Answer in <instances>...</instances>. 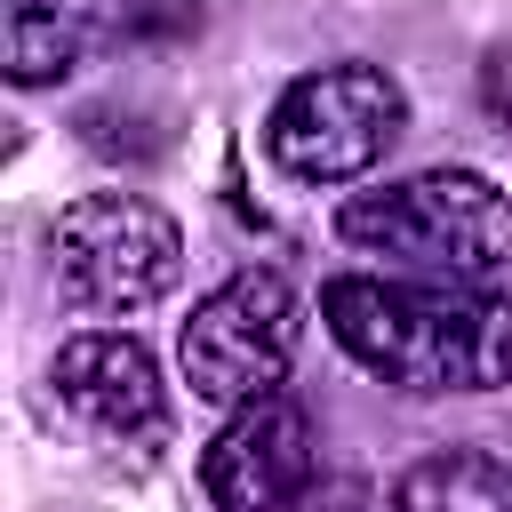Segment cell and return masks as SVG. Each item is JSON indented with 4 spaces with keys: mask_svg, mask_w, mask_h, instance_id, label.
Here are the masks:
<instances>
[{
    "mask_svg": "<svg viewBox=\"0 0 512 512\" xmlns=\"http://www.w3.org/2000/svg\"><path fill=\"white\" fill-rule=\"evenodd\" d=\"M336 232L416 280H496L512 272V192L480 168H416L336 208Z\"/></svg>",
    "mask_w": 512,
    "mask_h": 512,
    "instance_id": "7a4b0ae2",
    "label": "cell"
},
{
    "mask_svg": "<svg viewBox=\"0 0 512 512\" xmlns=\"http://www.w3.org/2000/svg\"><path fill=\"white\" fill-rule=\"evenodd\" d=\"M48 392L64 416H80L88 432L120 440V448H152L168 440V392H160V360L120 336V328H88L48 360Z\"/></svg>",
    "mask_w": 512,
    "mask_h": 512,
    "instance_id": "52a82bcc",
    "label": "cell"
},
{
    "mask_svg": "<svg viewBox=\"0 0 512 512\" xmlns=\"http://www.w3.org/2000/svg\"><path fill=\"white\" fill-rule=\"evenodd\" d=\"M408 128V88L384 64H320L296 72L264 112V152L296 184H352L368 176Z\"/></svg>",
    "mask_w": 512,
    "mask_h": 512,
    "instance_id": "277c9868",
    "label": "cell"
},
{
    "mask_svg": "<svg viewBox=\"0 0 512 512\" xmlns=\"http://www.w3.org/2000/svg\"><path fill=\"white\" fill-rule=\"evenodd\" d=\"M128 24V0H0L8 32V80L16 88H56L80 64H96Z\"/></svg>",
    "mask_w": 512,
    "mask_h": 512,
    "instance_id": "ba28073f",
    "label": "cell"
},
{
    "mask_svg": "<svg viewBox=\"0 0 512 512\" xmlns=\"http://www.w3.org/2000/svg\"><path fill=\"white\" fill-rule=\"evenodd\" d=\"M328 336L400 392H504L512 384V288L488 280H376L320 288Z\"/></svg>",
    "mask_w": 512,
    "mask_h": 512,
    "instance_id": "6da1fadb",
    "label": "cell"
},
{
    "mask_svg": "<svg viewBox=\"0 0 512 512\" xmlns=\"http://www.w3.org/2000/svg\"><path fill=\"white\" fill-rule=\"evenodd\" d=\"M296 336H304V304L296 288L272 272V264H248L232 272L224 288H208L176 336V368L192 384V400L208 408H248L264 392L288 384V360H296Z\"/></svg>",
    "mask_w": 512,
    "mask_h": 512,
    "instance_id": "5b68a950",
    "label": "cell"
},
{
    "mask_svg": "<svg viewBox=\"0 0 512 512\" xmlns=\"http://www.w3.org/2000/svg\"><path fill=\"white\" fill-rule=\"evenodd\" d=\"M392 512H512V464H496L480 448L416 456L392 480Z\"/></svg>",
    "mask_w": 512,
    "mask_h": 512,
    "instance_id": "9c48e42d",
    "label": "cell"
},
{
    "mask_svg": "<svg viewBox=\"0 0 512 512\" xmlns=\"http://www.w3.org/2000/svg\"><path fill=\"white\" fill-rule=\"evenodd\" d=\"M312 480H320V440L288 392L232 408L224 432L200 448V488L216 512H296Z\"/></svg>",
    "mask_w": 512,
    "mask_h": 512,
    "instance_id": "8992f818",
    "label": "cell"
},
{
    "mask_svg": "<svg viewBox=\"0 0 512 512\" xmlns=\"http://www.w3.org/2000/svg\"><path fill=\"white\" fill-rule=\"evenodd\" d=\"M48 272H56V296L72 312L136 320L176 288L184 232L168 208H152L136 192H88L48 224Z\"/></svg>",
    "mask_w": 512,
    "mask_h": 512,
    "instance_id": "3957f363",
    "label": "cell"
},
{
    "mask_svg": "<svg viewBox=\"0 0 512 512\" xmlns=\"http://www.w3.org/2000/svg\"><path fill=\"white\" fill-rule=\"evenodd\" d=\"M296 512H360V488H352V480H328V488H320V480H312V488H304V504H296Z\"/></svg>",
    "mask_w": 512,
    "mask_h": 512,
    "instance_id": "30bf717a",
    "label": "cell"
}]
</instances>
